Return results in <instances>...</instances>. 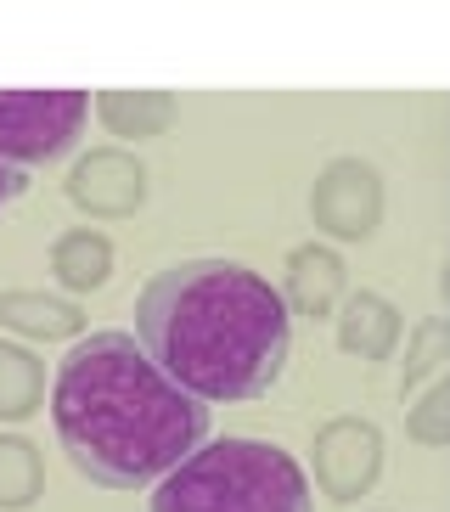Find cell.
<instances>
[{
	"instance_id": "cell-11",
	"label": "cell",
	"mask_w": 450,
	"mask_h": 512,
	"mask_svg": "<svg viewBox=\"0 0 450 512\" xmlns=\"http://www.w3.org/2000/svg\"><path fill=\"white\" fill-rule=\"evenodd\" d=\"M96 119L119 141H152L180 119V102L169 91H102L96 96Z\"/></svg>"
},
{
	"instance_id": "cell-13",
	"label": "cell",
	"mask_w": 450,
	"mask_h": 512,
	"mask_svg": "<svg viewBox=\"0 0 450 512\" xmlns=\"http://www.w3.org/2000/svg\"><path fill=\"white\" fill-rule=\"evenodd\" d=\"M45 400V361L29 344H6L0 338V422L34 417Z\"/></svg>"
},
{
	"instance_id": "cell-8",
	"label": "cell",
	"mask_w": 450,
	"mask_h": 512,
	"mask_svg": "<svg viewBox=\"0 0 450 512\" xmlns=\"http://www.w3.org/2000/svg\"><path fill=\"white\" fill-rule=\"evenodd\" d=\"M282 299L293 316L304 321H327L344 310L349 299V271H344V254L332 242H304L287 254V271H282Z\"/></svg>"
},
{
	"instance_id": "cell-15",
	"label": "cell",
	"mask_w": 450,
	"mask_h": 512,
	"mask_svg": "<svg viewBox=\"0 0 450 512\" xmlns=\"http://www.w3.org/2000/svg\"><path fill=\"white\" fill-rule=\"evenodd\" d=\"M445 372H450V321H445V316H428V321H417V332H411V344H405L400 394L434 389V383H439Z\"/></svg>"
},
{
	"instance_id": "cell-14",
	"label": "cell",
	"mask_w": 450,
	"mask_h": 512,
	"mask_svg": "<svg viewBox=\"0 0 450 512\" xmlns=\"http://www.w3.org/2000/svg\"><path fill=\"white\" fill-rule=\"evenodd\" d=\"M45 490V462L23 434H0V512H29Z\"/></svg>"
},
{
	"instance_id": "cell-6",
	"label": "cell",
	"mask_w": 450,
	"mask_h": 512,
	"mask_svg": "<svg viewBox=\"0 0 450 512\" xmlns=\"http://www.w3.org/2000/svg\"><path fill=\"white\" fill-rule=\"evenodd\" d=\"M310 220L332 242H360L372 237L383 220V181L366 158H332L310 186Z\"/></svg>"
},
{
	"instance_id": "cell-3",
	"label": "cell",
	"mask_w": 450,
	"mask_h": 512,
	"mask_svg": "<svg viewBox=\"0 0 450 512\" xmlns=\"http://www.w3.org/2000/svg\"><path fill=\"white\" fill-rule=\"evenodd\" d=\"M147 512H310V479L270 439H214L152 484Z\"/></svg>"
},
{
	"instance_id": "cell-4",
	"label": "cell",
	"mask_w": 450,
	"mask_h": 512,
	"mask_svg": "<svg viewBox=\"0 0 450 512\" xmlns=\"http://www.w3.org/2000/svg\"><path fill=\"white\" fill-rule=\"evenodd\" d=\"M85 91H0V164L34 169L79 147L90 119Z\"/></svg>"
},
{
	"instance_id": "cell-17",
	"label": "cell",
	"mask_w": 450,
	"mask_h": 512,
	"mask_svg": "<svg viewBox=\"0 0 450 512\" xmlns=\"http://www.w3.org/2000/svg\"><path fill=\"white\" fill-rule=\"evenodd\" d=\"M12 197H23V169L0 164V209H6V203H12Z\"/></svg>"
},
{
	"instance_id": "cell-12",
	"label": "cell",
	"mask_w": 450,
	"mask_h": 512,
	"mask_svg": "<svg viewBox=\"0 0 450 512\" xmlns=\"http://www.w3.org/2000/svg\"><path fill=\"white\" fill-rule=\"evenodd\" d=\"M51 276H57V287H68V293H96V287H107V276H113V242L96 226L62 231V237L51 242Z\"/></svg>"
},
{
	"instance_id": "cell-9",
	"label": "cell",
	"mask_w": 450,
	"mask_h": 512,
	"mask_svg": "<svg viewBox=\"0 0 450 512\" xmlns=\"http://www.w3.org/2000/svg\"><path fill=\"white\" fill-rule=\"evenodd\" d=\"M0 332H17L29 344H62V338L85 332V310L62 293L23 287V293H0Z\"/></svg>"
},
{
	"instance_id": "cell-10",
	"label": "cell",
	"mask_w": 450,
	"mask_h": 512,
	"mask_svg": "<svg viewBox=\"0 0 450 512\" xmlns=\"http://www.w3.org/2000/svg\"><path fill=\"white\" fill-rule=\"evenodd\" d=\"M400 310L383 293H349L338 310V349L355 361H389L400 349Z\"/></svg>"
},
{
	"instance_id": "cell-5",
	"label": "cell",
	"mask_w": 450,
	"mask_h": 512,
	"mask_svg": "<svg viewBox=\"0 0 450 512\" xmlns=\"http://www.w3.org/2000/svg\"><path fill=\"white\" fill-rule=\"evenodd\" d=\"M310 473L321 484V496L338 507H355L383 473V434L366 417H332L310 445Z\"/></svg>"
},
{
	"instance_id": "cell-7",
	"label": "cell",
	"mask_w": 450,
	"mask_h": 512,
	"mask_svg": "<svg viewBox=\"0 0 450 512\" xmlns=\"http://www.w3.org/2000/svg\"><path fill=\"white\" fill-rule=\"evenodd\" d=\"M68 203L90 220H130L147 203V169L124 147H90L68 169Z\"/></svg>"
},
{
	"instance_id": "cell-2",
	"label": "cell",
	"mask_w": 450,
	"mask_h": 512,
	"mask_svg": "<svg viewBox=\"0 0 450 512\" xmlns=\"http://www.w3.org/2000/svg\"><path fill=\"white\" fill-rule=\"evenodd\" d=\"M135 344L203 406L265 400L287 366L293 310L282 287L237 259H186L147 282Z\"/></svg>"
},
{
	"instance_id": "cell-1",
	"label": "cell",
	"mask_w": 450,
	"mask_h": 512,
	"mask_svg": "<svg viewBox=\"0 0 450 512\" xmlns=\"http://www.w3.org/2000/svg\"><path fill=\"white\" fill-rule=\"evenodd\" d=\"M51 422L68 462L102 490L164 484L192 451H203L209 406L192 400L135 332H85L57 366Z\"/></svg>"
},
{
	"instance_id": "cell-16",
	"label": "cell",
	"mask_w": 450,
	"mask_h": 512,
	"mask_svg": "<svg viewBox=\"0 0 450 512\" xmlns=\"http://www.w3.org/2000/svg\"><path fill=\"white\" fill-rule=\"evenodd\" d=\"M405 434L417 439V445H445L450 439V383L445 377L405 406Z\"/></svg>"
}]
</instances>
